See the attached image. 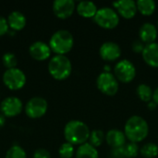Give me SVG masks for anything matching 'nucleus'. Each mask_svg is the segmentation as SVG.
<instances>
[{"mask_svg":"<svg viewBox=\"0 0 158 158\" xmlns=\"http://www.w3.org/2000/svg\"><path fill=\"white\" fill-rule=\"evenodd\" d=\"M144 44L142 41H134L132 44V50L135 53H143L144 49Z\"/></svg>","mask_w":158,"mask_h":158,"instance_id":"31","label":"nucleus"},{"mask_svg":"<svg viewBox=\"0 0 158 158\" xmlns=\"http://www.w3.org/2000/svg\"><path fill=\"white\" fill-rule=\"evenodd\" d=\"M74 147L69 143H64L58 150L60 158H71L74 156Z\"/></svg>","mask_w":158,"mask_h":158,"instance_id":"28","label":"nucleus"},{"mask_svg":"<svg viewBox=\"0 0 158 158\" xmlns=\"http://www.w3.org/2000/svg\"><path fill=\"white\" fill-rule=\"evenodd\" d=\"M9 26L7 23V19L4 17L0 16V36H3L8 32Z\"/></svg>","mask_w":158,"mask_h":158,"instance_id":"29","label":"nucleus"},{"mask_svg":"<svg viewBox=\"0 0 158 158\" xmlns=\"http://www.w3.org/2000/svg\"><path fill=\"white\" fill-rule=\"evenodd\" d=\"M74 39L72 34L67 30H58L50 38L49 46L56 55L65 56L73 47Z\"/></svg>","mask_w":158,"mask_h":158,"instance_id":"3","label":"nucleus"},{"mask_svg":"<svg viewBox=\"0 0 158 158\" xmlns=\"http://www.w3.org/2000/svg\"><path fill=\"white\" fill-rule=\"evenodd\" d=\"M147 106H148V108H149L150 110H155V109L156 108L157 105H156L154 101H151V102H149V103H148Z\"/></svg>","mask_w":158,"mask_h":158,"instance_id":"33","label":"nucleus"},{"mask_svg":"<svg viewBox=\"0 0 158 158\" xmlns=\"http://www.w3.org/2000/svg\"><path fill=\"white\" fill-rule=\"evenodd\" d=\"M100 56L106 61H115L121 56L120 46L114 42L104 43L99 49Z\"/></svg>","mask_w":158,"mask_h":158,"instance_id":"13","label":"nucleus"},{"mask_svg":"<svg viewBox=\"0 0 158 158\" xmlns=\"http://www.w3.org/2000/svg\"><path fill=\"white\" fill-rule=\"evenodd\" d=\"M137 95L139 96V98L146 103H149L153 100V91L151 89V87L147 84H140L137 87Z\"/></svg>","mask_w":158,"mask_h":158,"instance_id":"22","label":"nucleus"},{"mask_svg":"<svg viewBox=\"0 0 158 158\" xmlns=\"http://www.w3.org/2000/svg\"><path fill=\"white\" fill-rule=\"evenodd\" d=\"M33 158H51V155L47 150L44 148H40L34 152Z\"/></svg>","mask_w":158,"mask_h":158,"instance_id":"30","label":"nucleus"},{"mask_svg":"<svg viewBox=\"0 0 158 158\" xmlns=\"http://www.w3.org/2000/svg\"><path fill=\"white\" fill-rule=\"evenodd\" d=\"M2 62H3V65L6 67V69L17 68V64H18L17 57L12 53H6V54H4V56L2 57Z\"/></svg>","mask_w":158,"mask_h":158,"instance_id":"27","label":"nucleus"},{"mask_svg":"<svg viewBox=\"0 0 158 158\" xmlns=\"http://www.w3.org/2000/svg\"><path fill=\"white\" fill-rule=\"evenodd\" d=\"M157 30H158V20H157Z\"/></svg>","mask_w":158,"mask_h":158,"instance_id":"35","label":"nucleus"},{"mask_svg":"<svg viewBox=\"0 0 158 158\" xmlns=\"http://www.w3.org/2000/svg\"><path fill=\"white\" fill-rule=\"evenodd\" d=\"M49 74L57 81L68 79L72 71L70 60L66 56L56 55L53 56L48 63Z\"/></svg>","mask_w":158,"mask_h":158,"instance_id":"4","label":"nucleus"},{"mask_svg":"<svg viewBox=\"0 0 158 158\" xmlns=\"http://www.w3.org/2000/svg\"><path fill=\"white\" fill-rule=\"evenodd\" d=\"M76 8L75 2L73 0H56L53 3L54 14L62 19L69 18Z\"/></svg>","mask_w":158,"mask_h":158,"instance_id":"11","label":"nucleus"},{"mask_svg":"<svg viewBox=\"0 0 158 158\" xmlns=\"http://www.w3.org/2000/svg\"><path fill=\"white\" fill-rule=\"evenodd\" d=\"M115 77L118 81L129 83L132 81L136 76V69L132 62L127 59L120 60L114 68Z\"/></svg>","mask_w":158,"mask_h":158,"instance_id":"8","label":"nucleus"},{"mask_svg":"<svg viewBox=\"0 0 158 158\" xmlns=\"http://www.w3.org/2000/svg\"><path fill=\"white\" fill-rule=\"evenodd\" d=\"M97 88L101 93L108 96L115 95L118 91V81L111 72H102L96 80Z\"/></svg>","mask_w":158,"mask_h":158,"instance_id":"7","label":"nucleus"},{"mask_svg":"<svg viewBox=\"0 0 158 158\" xmlns=\"http://www.w3.org/2000/svg\"><path fill=\"white\" fill-rule=\"evenodd\" d=\"M141 155L145 158H155L158 156V145L153 143H145L140 149Z\"/></svg>","mask_w":158,"mask_h":158,"instance_id":"23","label":"nucleus"},{"mask_svg":"<svg viewBox=\"0 0 158 158\" xmlns=\"http://www.w3.org/2000/svg\"><path fill=\"white\" fill-rule=\"evenodd\" d=\"M3 82L9 90L18 91L24 87L26 83V75L18 68L6 69L3 74Z\"/></svg>","mask_w":158,"mask_h":158,"instance_id":"6","label":"nucleus"},{"mask_svg":"<svg viewBox=\"0 0 158 158\" xmlns=\"http://www.w3.org/2000/svg\"><path fill=\"white\" fill-rule=\"evenodd\" d=\"M26 17L19 11H13L7 17V23L9 28L14 31H19L26 26Z\"/></svg>","mask_w":158,"mask_h":158,"instance_id":"18","label":"nucleus"},{"mask_svg":"<svg viewBox=\"0 0 158 158\" xmlns=\"http://www.w3.org/2000/svg\"><path fill=\"white\" fill-rule=\"evenodd\" d=\"M6 158H27V155L22 147L19 145H13L7 150Z\"/></svg>","mask_w":158,"mask_h":158,"instance_id":"26","label":"nucleus"},{"mask_svg":"<svg viewBox=\"0 0 158 158\" xmlns=\"http://www.w3.org/2000/svg\"><path fill=\"white\" fill-rule=\"evenodd\" d=\"M139 36L143 44H153L157 37V28L151 22L143 23L139 30Z\"/></svg>","mask_w":158,"mask_h":158,"instance_id":"15","label":"nucleus"},{"mask_svg":"<svg viewBox=\"0 0 158 158\" xmlns=\"http://www.w3.org/2000/svg\"><path fill=\"white\" fill-rule=\"evenodd\" d=\"M51 48L49 44L44 42L37 41L31 44L29 48V53L31 56L37 61H44L50 57L51 56Z\"/></svg>","mask_w":158,"mask_h":158,"instance_id":"12","label":"nucleus"},{"mask_svg":"<svg viewBox=\"0 0 158 158\" xmlns=\"http://www.w3.org/2000/svg\"><path fill=\"white\" fill-rule=\"evenodd\" d=\"M142 55L147 65L153 68H158V43L145 44Z\"/></svg>","mask_w":158,"mask_h":158,"instance_id":"17","label":"nucleus"},{"mask_svg":"<svg viewBox=\"0 0 158 158\" xmlns=\"http://www.w3.org/2000/svg\"><path fill=\"white\" fill-rule=\"evenodd\" d=\"M48 108V105L45 99L43 97L31 98L25 106V113L30 118H40L45 115Z\"/></svg>","mask_w":158,"mask_h":158,"instance_id":"9","label":"nucleus"},{"mask_svg":"<svg viewBox=\"0 0 158 158\" xmlns=\"http://www.w3.org/2000/svg\"><path fill=\"white\" fill-rule=\"evenodd\" d=\"M113 6L117 8L118 14L125 19H132L138 9L136 2L133 0H120L113 3Z\"/></svg>","mask_w":158,"mask_h":158,"instance_id":"14","label":"nucleus"},{"mask_svg":"<svg viewBox=\"0 0 158 158\" xmlns=\"http://www.w3.org/2000/svg\"><path fill=\"white\" fill-rule=\"evenodd\" d=\"M76 8L78 14L86 19L94 18L95 14L98 11L96 5L91 1H81L77 5Z\"/></svg>","mask_w":158,"mask_h":158,"instance_id":"19","label":"nucleus"},{"mask_svg":"<svg viewBox=\"0 0 158 158\" xmlns=\"http://www.w3.org/2000/svg\"><path fill=\"white\" fill-rule=\"evenodd\" d=\"M76 158H99L98 151L89 143L79 146L76 152Z\"/></svg>","mask_w":158,"mask_h":158,"instance_id":"20","label":"nucleus"},{"mask_svg":"<svg viewBox=\"0 0 158 158\" xmlns=\"http://www.w3.org/2000/svg\"><path fill=\"white\" fill-rule=\"evenodd\" d=\"M153 101L158 106V87L155 90V92L153 93Z\"/></svg>","mask_w":158,"mask_h":158,"instance_id":"32","label":"nucleus"},{"mask_svg":"<svg viewBox=\"0 0 158 158\" xmlns=\"http://www.w3.org/2000/svg\"><path fill=\"white\" fill-rule=\"evenodd\" d=\"M90 130L88 126L80 120L69 121L64 129V136L67 143L72 145H81L86 143L90 137Z\"/></svg>","mask_w":158,"mask_h":158,"instance_id":"1","label":"nucleus"},{"mask_svg":"<svg viewBox=\"0 0 158 158\" xmlns=\"http://www.w3.org/2000/svg\"><path fill=\"white\" fill-rule=\"evenodd\" d=\"M5 123H6V117L4 115L0 114V129L4 127Z\"/></svg>","mask_w":158,"mask_h":158,"instance_id":"34","label":"nucleus"},{"mask_svg":"<svg viewBox=\"0 0 158 158\" xmlns=\"http://www.w3.org/2000/svg\"><path fill=\"white\" fill-rule=\"evenodd\" d=\"M94 22L104 29H114L119 23V15L114 8L104 6L98 9L97 13L95 14Z\"/></svg>","mask_w":158,"mask_h":158,"instance_id":"5","label":"nucleus"},{"mask_svg":"<svg viewBox=\"0 0 158 158\" xmlns=\"http://www.w3.org/2000/svg\"><path fill=\"white\" fill-rule=\"evenodd\" d=\"M137 9L144 16L152 15L156 8V4L154 0H139L136 2Z\"/></svg>","mask_w":158,"mask_h":158,"instance_id":"21","label":"nucleus"},{"mask_svg":"<svg viewBox=\"0 0 158 158\" xmlns=\"http://www.w3.org/2000/svg\"><path fill=\"white\" fill-rule=\"evenodd\" d=\"M2 115L6 118H13L19 115L22 111V102L19 98L9 96L5 98L0 104Z\"/></svg>","mask_w":158,"mask_h":158,"instance_id":"10","label":"nucleus"},{"mask_svg":"<svg viewBox=\"0 0 158 158\" xmlns=\"http://www.w3.org/2000/svg\"><path fill=\"white\" fill-rule=\"evenodd\" d=\"M122 151H123V155L125 158H134L138 156L139 151V147L137 145V143H130L128 144H125L122 147Z\"/></svg>","mask_w":158,"mask_h":158,"instance_id":"25","label":"nucleus"},{"mask_svg":"<svg viewBox=\"0 0 158 158\" xmlns=\"http://www.w3.org/2000/svg\"><path fill=\"white\" fill-rule=\"evenodd\" d=\"M126 135L119 130H110L106 135V141L113 149L121 148L126 144Z\"/></svg>","mask_w":158,"mask_h":158,"instance_id":"16","label":"nucleus"},{"mask_svg":"<svg viewBox=\"0 0 158 158\" xmlns=\"http://www.w3.org/2000/svg\"><path fill=\"white\" fill-rule=\"evenodd\" d=\"M124 133L131 143H140L143 141L149 133L148 123L140 116H132L125 124Z\"/></svg>","mask_w":158,"mask_h":158,"instance_id":"2","label":"nucleus"},{"mask_svg":"<svg viewBox=\"0 0 158 158\" xmlns=\"http://www.w3.org/2000/svg\"><path fill=\"white\" fill-rule=\"evenodd\" d=\"M106 140V135L104 133V131H102L101 130H94L93 131H91L90 133V137H89V143L92 144L94 147H99L104 141Z\"/></svg>","mask_w":158,"mask_h":158,"instance_id":"24","label":"nucleus"}]
</instances>
